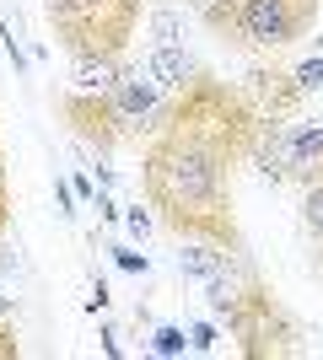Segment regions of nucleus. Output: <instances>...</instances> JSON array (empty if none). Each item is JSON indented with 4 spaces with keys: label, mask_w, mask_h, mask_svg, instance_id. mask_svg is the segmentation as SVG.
<instances>
[{
    "label": "nucleus",
    "mask_w": 323,
    "mask_h": 360,
    "mask_svg": "<svg viewBox=\"0 0 323 360\" xmlns=\"http://www.w3.org/2000/svg\"><path fill=\"white\" fill-rule=\"evenodd\" d=\"M0 360H22V339H16V328L0 317Z\"/></svg>",
    "instance_id": "17"
},
{
    "label": "nucleus",
    "mask_w": 323,
    "mask_h": 360,
    "mask_svg": "<svg viewBox=\"0 0 323 360\" xmlns=\"http://www.w3.org/2000/svg\"><path fill=\"white\" fill-rule=\"evenodd\" d=\"M291 86L302 91V97H312V91L323 86V44H318V54H312V60H302V65H291Z\"/></svg>",
    "instance_id": "12"
},
{
    "label": "nucleus",
    "mask_w": 323,
    "mask_h": 360,
    "mask_svg": "<svg viewBox=\"0 0 323 360\" xmlns=\"http://www.w3.org/2000/svg\"><path fill=\"white\" fill-rule=\"evenodd\" d=\"M189 349H215V323H194V328H189Z\"/></svg>",
    "instance_id": "19"
},
{
    "label": "nucleus",
    "mask_w": 323,
    "mask_h": 360,
    "mask_svg": "<svg viewBox=\"0 0 323 360\" xmlns=\"http://www.w3.org/2000/svg\"><path fill=\"white\" fill-rule=\"evenodd\" d=\"M259 129L264 119L248 86L215 81L205 70L167 97V113L140 146V194L178 242L194 237L232 253L243 248L232 183L237 167L253 162Z\"/></svg>",
    "instance_id": "1"
},
{
    "label": "nucleus",
    "mask_w": 323,
    "mask_h": 360,
    "mask_svg": "<svg viewBox=\"0 0 323 360\" xmlns=\"http://www.w3.org/2000/svg\"><path fill=\"white\" fill-rule=\"evenodd\" d=\"M151 32L162 49H184V22H178V11H151Z\"/></svg>",
    "instance_id": "13"
},
{
    "label": "nucleus",
    "mask_w": 323,
    "mask_h": 360,
    "mask_svg": "<svg viewBox=\"0 0 323 360\" xmlns=\"http://www.w3.org/2000/svg\"><path fill=\"white\" fill-rule=\"evenodd\" d=\"M151 349H156V355H184V349H189V339H184V328L162 323V328L151 333Z\"/></svg>",
    "instance_id": "14"
},
{
    "label": "nucleus",
    "mask_w": 323,
    "mask_h": 360,
    "mask_svg": "<svg viewBox=\"0 0 323 360\" xmlns=\"http://www.w3.org/2000/svg\"><path fill=\"white\" fill-rule=\"evenodd\" d=\"M65 124H70L87 146H97L103 156L119 146V140H129V124L119 119V108H113L108 91H76L70 86V97H65Z\"/></svg>",
    "instance_id": "7"
},
{
    "label": "nucleus",
    "mask_w": 323,
    "mask_h": 360,
    "mask_svg": "<svg viewBox=\"0 0 323 360\" xmlns=\"http://www.w3.org/2000/svg\"><path fill=\"white\" fill-rule=\"evenodd\" d=\"M108 253H113V264H119L124 274H146V269H151V258H146V253H135V248H124V242H113Z\"/></svg>",
    "instance_id": "15"
},
{
    "label": "nucleus",
    "mask_w": 323,
    "mask_h": 360,
    "mask_svg": "<svg viewBox=\"0 0 323 360\" xmlns=\"http://www.w3.org/2000/svg\"><path fill=\"white\" fill-rule=\"evenodd\" d=\"M87 307H92V312H103V307H108V285H103V280H92V296H87Z\"/></svg>",
    "instance_id": "22"
},
{
    "label": "nucleus",
    "mask_w": 323,
    "mask_h": 360,
    "mask_svg": "<svg viewBox=\"0 0 323 360\" xmlns=\"http://www.w3.org/2000/svg\"><path fill=\"white\" fill-rule=\"evenodd\" d=\"M243 253V248H237ZM232 264V248H215V242H194V237H184V248H178V269L189 274V280H215V274Z\"/></svg>",
    "instance_id": "8"
},
{
    "label": "nucleus",
    "mask_w": 323,
    "mask_h": 360,
    "mask_svg": "<svg viewBox=\"0 0 323 360\" xmlns=\"http://www.w3.org/2000/svg\"><path fill=\"white\" fill-rule=\"evenodd\" d=\"M92 205H97V215H103V221H119V205L108 199V183L97 188V199H92Z\"/></svg>",
    "instance_id": "20"
},
{
    "label": "nucleus",
    "mask_w": 323,
    "mask_h": 360,
    "mask_svg": "<svg viewBox=\"0 0 323 360\" xmlns=\"http://www.w3.org/2000/svg\"><path fill=\"white\" fill-rule=\"evenodd\" d=\"M70 188H76V199H87V205L97 199V183L87 178V172H76V178H70Z\"/></svg>",
    "instance_id": "21"
},
{
    "label": "nucleus",
    "mask_w": 323,
    "mask_h": 360,
    "mask_svg": "<svg viewBox=\"0 0 323 360\" xmlns=\"http://www.w3.org/2000/svg\"><path fill=\"white\" fill-rule=\"evenodd\" d=\"M113 108H119V119L129 124V135H151L156 119L167 113V97L172 91L162 86V75L151 70V60H140V65H124L119 81H113Z\"/></svg>",
    "instance_id": "6"
},
{
    "label": "nucleus",
    "mask_w": 323,
    "mask_h": 360,
    "mask_svg": "<svg viewBox=\"0 0 323 360\" xmlns=\"http://www.w3.org/2000/svg\"><path fill=\"white\" fill-rule=\"evenodd\" d=\"M11 226V178H6V156H0V237Z\"/></svg>",
    "instance_id": "18"
},
{
    "label": "nucleus",
    "mask_w": 323,
    "mask_h": 360,
    "mask_svg": "<svg viewBox=\"0 0 323 360\" xmlns=\"http://www.w3.org/2000/svg\"><path fill=\"white\" fill-rule=\"evenodd\" d=\"M205 301L227 323V333L237 339V355L243 360H280V355L302 349L296 317L280 307V296L264 285V274L243 253H232L227 269L215 274V280H205Z\"/></svg>",
    "instance_id": "2"
},
{
    "label": "nucleus",
    "mask_w": 323,
    "mask_h": 360,
    "mask_svg": "<svg viewBox=\"0 0 323 360\" xmlns=\"http://www.w3.org/2000/svg\"><path fill=\"white\" fill-rule=\"evenodd\" d=\"M146 210H151V205H146ZM146 210H140V205H129V210H124V226H129L140 242L151 237V215H146Z\"/></svg>",
    "instance_id": "16"
},
{
    "label": "nucleus",
    "mask_w": 323,
    "mask_h": 360,
    "mask_svg": "<svg viewBox=\"0 0 323 360\" xmlns=\"http://www.w3.org/2000/svg\"><path fill=\"white\" fill-rule=\"evenodd\" d=\"M253 167L270 183H308L323 167V124H264L259 146H253Z\"/></svg>",
    "instance_id": "5"
},
{
    "label": "nucleus",
    "mask_w": 323,
    "mask_h": 360,
    "mask_svg": "<svg viewBox=\"0 0 323 360\" xmlns=\"http://www.w3.org/2000/svg\"><path fill=\"white\" fill-rule=\"evenodd\" d=\"M210 32L253 54H280L302 44L318 22V0H200Z\"/></svg>",
    "instance_id": "4"
},
{
    "label": "nucleus",
    "mask_w": 323,
    "mask_h": 360,
    "mask_svg": "<svg viewBox=\"0 0 323 360\" xmlns=\"http://www.w3.org/2000/svg\"><path fill=\"white\" fill-rule=\"evenodd\" d=\"M124 60H70V86L76 91H113Z\"/></svg>",
    "instance_id": "11"
},
{
    "label": "nucleus",
    "mask_w": 323,
    "mask_h": 360,
    "mask_svg": "<svg viewBox=\"0 0 323 360\" xmlns=\"http://www.w3.org/2000/svg\"><path fill=\"white\" fill-rule=\"evenodd\" d=\"M6 312H11V290L0 285V317H6Z\"/></svg>",
    "instance_id": "23"
},
{
    "label": "nucleus",
    "mask_w": 323,
    "mask_h": 360,
    "mask_svg": "<svg viewBox=\"0 0 323 360\" xmlns=\"http://www.w3.org/2000/svg\"><path fill=\"white\" fill-rule=\"evenodd\" d=\"M302 231H308L312 253H318V269H323V167L302 183Z\"/></svg>",
    "instance_id": "9"
},
{
    "label": "nucleus",
    "mask_w": 323,
    "mask_h": 360,
    "mask_svg": "<svg viewBox=\"0 0 323 360\" xmlns=\"http://www.w3.org/2000/svg\"><path fill=\"white\" fill-rule=\"evenodd\" d=\"M49 32L70 60H124L146 0H44Z\"/></svg>",
    "instance_id": "3"
},
{
    "label": "nucleus",
    "mask_w": 323,
    "mask_h": 360,
    "mask_svg": "<svg viewBox=\"0 0 323 360\" xmlns=\"http://www.w3.org/2000/svg\"><path fill=\"white\" fill-rule=\"evenodd\" d=\"M194 6H200V0H194Z\"/></svg>",
    "instance_id": "24"
},
{
    "label": "nucleus",
    "mask_w": 323,
    "mask_h": 360,
    "mask_svg": "<svg viewBox=\"0 0 323 360\" xmlns=\"http://www.w3.org/2000/svg\"><path fill=\"white\" fill-rule=\"evenodd\" d=\"M146 60H151V70L162 75V86L167 91H178V86H189V81H194V60H189L184 49H162V44H151V54H146Z\"/></svg>",
    "instance_id": "10"
}]
</instances>
